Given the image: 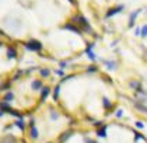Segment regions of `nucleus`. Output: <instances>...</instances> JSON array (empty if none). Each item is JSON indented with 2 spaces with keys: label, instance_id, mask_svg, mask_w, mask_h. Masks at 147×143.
Here are the masks:
<instances>
[{
  "label": "nucleus",
  "instance_id": "18",
  "mask_svg": "<svg viewBox=\"0 0 147 143\" xmlns=\"http://www.w3.org/2000/svg\"><path fill=\"white\" fill-rule=\"evenodd\" d=\"M56 73L59 75V76H63V77H65V72H63V70H56Z\"/></svg>",
  "mask_w": 147,
  "mask_h": 143
},
{
  "label": "nucleus",
  "instance_id": "6",
  "mask_svg": "<svg viewBox=\"0 0 147 143\" xmlns=\"http://www.w3.org/2000/svg\"><path fill=\"white\" fill-rule=\"evenodd\" d=\"M123 9H125L123 6H116V7H112V9H109V10H108V13L105 14V17H107V18H109V17H112V16H115V14H118L119 11H122Z\"/></svg>",
  "mask_w": 147,
  "mask_h": 143
},
{
  "label": "nucleus",
  "instance_id": "13",
  "mask_svg": "<svg viewBox=\"0 0 147 143\" xmlns=\"http://www.w3.org/2000/svg\"><path fill=\"white\" fill-rule=\"evenodd\" d=\"M105 65L108 66V69H116V62H113V60H111V62H105Z\"/></svg>",
  "mask_w": 147,
  "mask_h": 143
},
{
  "label": "nucleus",
  "instance_id": "19",
  "mask_svg": "<svg viewBox=\"0 0 147 143\" xmlns=\"http://www.w3.org/2000/svg\"><path fill=\"white\" fill-rule=\"evenodd\" d=\"M66 66H67V63H66V62H60V67H63V69H65Z\"/></svg>",
  "mask_w": 147,
  "mask_h": 143
},
{
  "label": "nucleus",
  "instance_id": "2",
  "mask_svg": "<svg viewBox=\"0 0 147 143\" xmlns=\"http://www.w3.org/2000/svg\"><path fill=\"white\" fill-rule=\"evenodd\" d=\"M73 21H74V24L79 27L83 33H84V31H87V33L92 34V28H91L90 22L87 21V18H86L83 14H76V16L73 17Z\"/></svg>",
  "mask_w": 147,
  "mask_h": 143
},
{
  "label": "nucleus",
  "instance_id": "1",
  "mask_svg": "<svg viewBox=\"0 0 147 143\" xmlns=\"http://www.w3.org/2000/svg\"><path fill=\"white\" fill-rule=\"evenodd\" d=\"M76 131H77V135L80 138V143H112L111 125L107 122L100 126H92V131L80 132L77 128H76ZM140 143H147V139H144Z\"/></svg>",
  "mask_w": 147,
  "mask_h": 143
},
{
  "label": "nucleus",
  "instance_id": "20",
  "mask_svg": "<svg viewBox=\"0 0 147 143\" xmlns=\"http://www.w3.org/2000/svg\"><path fill=\"white\" fill-rule=\"evenodd\" d=\"M69 1H70V3H74V0H69Z\"/></svg>",
  "mask_w": 147,
  "mask_h": 143
},
{
  "label": "nucleus",
  "instance_id": "12",
  "mask_svg": "<svg viewBox=\"0 0 147 143\" xmlns=\"http://www.w3.org/2000/svg\"><path fill=\"white\" fill-rule=\"evenodd\" d=\"M87 54V56H88V59L90 60H92V62H95L97 60V56H95V54L92 52V51H88V52H86Z\"/></svg>",
  "mask_w": 147,
  "mask_h": 143
},
{
  "label": "nucleus",
  "instance_id": "9",
  "mask_svg": "<svg viewBox=\"0 0 147 143\" xmlns=\"http://www.w3.org/2000/svg\"><path fill=\"white\" fill-rule=\"evenodd\" d=\"M13 100H14V93H13L11 90H9V91H6V94H4V98H3V101H6V102H11Z\"/></svg>",
  "mask_w": 147,
  "mask_h": 143
},
{
  "label": "nucleus",
  "instance_id": "10",
  "mask_svg": "<svg viewBox=\"0 0 147 143\" xmlns=\"http://www.w3.org/2000/svg\"><path fill=\"white\" fill-rule=\"evenodd\" d=\"M10 86H11V81H10V80H6L4 83L0 84V91H9V90H10Z\"/></svg>",
  "mask_w": 147,
  "mask_h": 143
},
{
  "label": "nucleus",
  "instance_id": "4",
  "mask_svg": "<svg viewBox=\"0 0 147 143\" xmlns=\"http://www.w3.org/2000/svg\"><path fill=\"white\" fill-rule=\"evenodd\" d=\"M63 28H65V30H69V31H73V33L79 34V35H81V34H83V31L80 30V28L76 25V24H74V22H70V21L66 22V24L63 25Z\"/></svg>",
  "mask_w": 147,
  "mask_h": 143
},
{
  "label": "nucleus",
  "instance_id": "7",
  "mask_svg": "<svg viewBox=\"0 0 147 143\" xmlns=\"http://www.w3.org/2000/svg\"><path fill=\"white\" fill-rule=\"evenodd\" d=\"M7 56H9L10 59H16V58L18 56V54H17V49H16L13 45H9V46H7Z\"/></svg>",
  "mask_w": 147,
  "mask_h": 143
},
{
  "label": "nucleus",
  "instance_id": "17",
  "mask_svg": "<svg viewBox=\"0 0 147 143\" xmlns=\"http://www.w3.org/2000/svg\"><path fill=\"white\" fill-rule=\"evenodd\" d=\"M135 35H142V28H136V30H135Z\"/></svg>",
  "mask_w": 147,
  "mask_h": 143
},
{
  "label": "nucleus",
  "instance_id": "5",
  "mask_svg": "<svg viewBox=\"0 0 147 143\" xmlns=\"http://www.w3.org/2000/svg\"><path fill=\"white\" fill-rule=\"evenodd\" d=\"M44 87L45 86H44L42 80H39V79H35V80L31 81V90H34V91H42Z\"/></svg>",
  "mask_w": 147,
  "mask_h": 143
},
{
  "label": "nucleus",
  "instance_id": "21",
  "mask_svg": "<svg viewBox=\"0 0 147 143\" xmlns=\"http://www.w3.org/2000/svg\"><path fill=\"white\" fill-rule=\"evenodd\" d=\"M1 45H3V42H1V41H0V46H1Z\"/></svg>",
  "mask_w": 147,
  "mask_h": 143
},
{
  "label": "nucleus",
  "instance_id": "3",
  "mask_svg": "<svg viewBox=\"0 0 147 143\" xmlns=\"http://www.w3.org/2000/svg\"><path fill=\"white\" fill-rule=\"evenodd\" d=\"M24 45H25V48H27L28 51H31V52H39V51L42 49V44H41L39 41H36V39H30V41L24 42Z\"/></svg>",
  "mask_w": 147,
  "mask_h": 143
},
{
  "label": "nucleus",
  "instance_id": "8",
  "mask_svg": "<svg viewBox=\"0 0 147 143\" xmlns=\"http://www.w3.org/2000/svg\"><path fill=\"white\" fill-rule=\"evenodd\" d=\"M140 11H142V10H136V11H133V14L130 16V18H129V28H132V27H135L136 18H137V16L140 14Z\"/></svg>",
  "mask_w": 147,
  "mask_h": 143
},
{
  "label": "nucleus",
  "instance_id": "11",
  "mask_svg": "<svg viewBox=\"0 0 147 143\" xmlns=\"http://www.w3.org/2000/svg\"><path fill=\"white\" fill-rule=\"evenodd\" d=\"M39 75L42 76V79H46V77L51 75V70H49V69H41V70H39Z\"/></svg>",
  "mask_w": 147,
  "mask_h": 143
},
{
  "label": "nucleus",
  "instance_id": "14",
  "mask_svg": "<svg viewBox=\"0 0 147 143\" xmlns=\"http://www.w3.org/2000/svg\"><path fill=\"white\" fill-rule=\"evenodd\" d=\"M24 75L23 70H17L16 73H14V76H13V80H18V77H21Z\"/></svg>",
  "mask_w": 147,
  "mask_h": 143
},
{
  "label": "nucleus",
  "instance_id": "15",
  "mask_svg": "<svg viewBox=\"0 0 147 143\" xmlns=\"http://www.w3.org/2000/svg\"><path fill=\"white\" fill-rule=\"evenodd\" d=\"M142 37H143V38L147 37V24H144V25L142 27Z\"/></svg>",
  "mask_w": 147,
  "mask_h": 143
},
{
  "label": "nucleus",
  "instance_id": "16",
  "mask_svg": "<svg viewBox=\"0 0 147 143\" xmlns=\"http://www.w3.org/2000/svg\"><path fill=\"white\" fill-rule=\"evenodd\" d=\"M87 72H88V73L97 72V67H95V66H88V67H87Z\"/></svg>",
  "mask_w": 147,
  "mask_h": 143
}]
</instances>
